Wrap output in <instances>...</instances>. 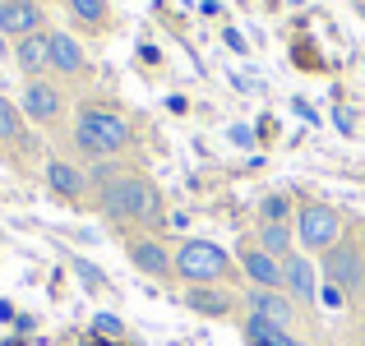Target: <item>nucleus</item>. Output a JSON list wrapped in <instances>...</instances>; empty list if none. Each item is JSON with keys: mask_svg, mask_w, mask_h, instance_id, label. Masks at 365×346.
<instances>
[{"mask_svg": "<svg viewBox=\"0 0 365 346\" xmlns=\"http://www.w3.org/2000/svg\"><path fill=\"white\" fill-rule=\"evenodd\" d=\"M241 332H245V346H282V337H287V328H277V323L259 319V314H250V310L241 319Z\"/></svg>", "mask_w": 365, "mask_h": 346, "instance_id": "6ab92c4d", "label": "nucleus"}, {"mask_svg": "<svg viewBox=\"0 0 365 346\" xmlns=\"http://www.w3.org/2000/svg\"><path fill=\"white\" fill-rule=\"evenodd\" d=\"M19 111H24V120H28V125L56 130V125L65 120V111H70V102H65L61 83H51V79H24V93H19Z\"/></svg>", "mask_w": 365, "mask_h": 346, "instance_id": "423d86ee", "label": "nucleus"}, {"mask_svg": "<svg viewBox=\"0 0 365 346\" xmlns=\"http://www.w3.org/2000/svg\"><path fill=\"white\" fill-rule=\"evenodd\" d=\"M361 346H365V319H361Z\"/></svg>", "mask_w": 365, "mask_h": 346, "instance_id": "a878e982", "label": "nucleus"}, {"mask_svg": "<svg viewBox=\"0 0 365 346\" xmlns=\"http://www.w3.org/2000/svg\"><path fill=\"white\" fill-rule=\"evenodd\" d=\"M185 305L204 319H232L236 310H245V300L232 286H185Z\"/></svg>", "mask_w": 365, "mask_h": 346, "instance_id": "ddd939ff", "label": "nucleus"}, {"mask_svg": "<svg viewBox=\"0 0 365 346\" xmlns=\"http://www.w3.org/2000/svg\"><path fill=\"white\" fill-rule=\"evenodd\" d=\"M232 277H241L236 254H227L213 240H180L176 245V282L185 286H227Z\"/></svg>", "mask_w": 365, "mask_h": 346, "instance_id": "7ed1b4c3", "label": "nucleus"}, {"mask_svg": "<svg viewBox=\"0 0 365 346\" xmlns=\"http://www.w3.org/2000/svg\"><path fill=\"white\" fill-rule=\"evenodd\" d=\"M259 222H296L292 199H287V194H268L264 204H259Z\"/></svg>", "mask_w": 365, "mask_h": 346, "instance_id": "aec40b11", "label": "nucleus"}, {"mask_svg": "<svg viewBox=\"0 0 365 346\" xmlns=\"http://www.w3.org/2000/svg\"><path fill=\"white\" fill-rule=\"evenodd\" d=\"M65 9L83 33H107L111 28V0H65Z\"/></svg>", "mask_w": 365, "mask_h": 346, "instance_id": "f3484780", "label": "nucleus"}, {"mask_svg": "<svg viewBox=\"0 0 365 346\" xmlns=\"http://www.w3.org/2000/svg\"><path fill=\"white\" fill-rule=\"evenodd\" d=\"M319 273L342 295H361L365 291V249L356 240H338L329 254H319Z\"/></svg>", "mask_w": 365, "mask_h": 346, "instance_id": "39448f33", "label": "nucleus"}, {"mask_svg": "<svg viewBox=\"0 0 365 346\" xmlns=\"http://www.w3.org/2000/svg\"><path fill=\"white\" fill-rule=\"evenodd\" d=\"M93 204L111 226L134 231V236L158 231V222L167 217V204H162V189L153 185V176H143L139 167H125V162H111V176L93 185Z\"/></svg>", "mask_w": 365, "mask_h": 346, "instance_id": "f257e3e1", "label": "nucleus"}, {"mask_svg": "<svg viewBox=\"0 0 365 346\" xmlns=\"http://www.w3.org/2000/svg\"><path fill=\"white\" fill-rule=\"evenodd\" d=\"M241 300H245V310H250V314H259V319L277 323V328H287V332H292V328H296V319H301V305H296L287 291H264V286H250Z\"/></svg>", "mask_w": 365, "mask_h": 346, "instance_id": "9b49d317", "label": "nucleus"}, {"mask_svg": "<svg viewBox=\"0 0 365 346\" xmlns=\"http://www.w3.org/2000/svg\"><path fill=\"white\" fill-rule=\"evenodd\" d=\"M255 245L268 249L273 258H287V254H296V226L292 222H259Z\"/></svg>", "mask_w": 365, "mask_h": 346, "instance_id": "a211bd4d", "label": "nucleus"}, {"mask_svg": "<svg viewBox=\"0 0 365 346\" xmlns=\"http://www.w3.org/2000/svg\"><path fill=\"white\" fill-rule=\"evenodd\" d=\"M46 33H33V37H19L14 42V65L24 79H46V65H51V37Z\"/></svg>", "mask_w": 365, "mask_h": 346, "instance_id": "2eb2a0df", "label": "nucleus"}, {"mask_svg": "<svg viewBox=\"0 0 365 346\" xmlns=\"http://www.w3.org/2000/svg\"><path fill=\"white\" fill-rule=\"evenodd\" d=\"M46 33V5H28V0H0V37L19 42V37Z\"/></svg>", "mask_w": 365, "mask_h": 346, "instance_id": "f8f14e48", "label": "nucleus"}, {"mask_svg": "<svg viewBox=\"0 0 365 346\" xmlns=\"http://www.w3.org/2000/svg\"><path fill=\"white\" fill-rule=\"evenodd\" d=\"M93 328H98L102 337H120V319H116V314H98V323H93Z\"/></svg>", "mask_w": 365, "mask_h": 346, "instance_id": "4be33fe9", "label": "nucleus"}, {"mask_svg": "<svg viewBox=\"0 0 365 346\" xmlns=\"http://www.w3.org/2000/svg\"><path fill=\"white\" fill-rule=\"evenodd\" d=\"M287 5H310V0H287Z\"/></svg>", "mask_w": 365, "mask_h": 346, "instance_id": "393cba45", "label": "nucleus"}, {"mask_svg": "<svg viewBox=\"0 0 365 346\" xmlns=\"http://www.w3.org/2000/svg\"><path fill=\"white\" fill-rule=\"evenodd\" d=\"M236 268L250 286H264V291H282V258H273L268 249H259L255 240H245L236 249Z\"/></svg>", "mask_w": 365, "mask_h": 346, "instance_id": "9d476101", "label": "nucleus"}, {"mask_svg": "<svg viewBox=\"0 0 365 346\" xmlns=\"http://www.w3.org/2000/svg\"><path fill=\"white\" fill-rule=\"evenodd\" d=\"M28 5H46V0H28Z\"/></svg>", "mask_w": 365, "mask_h": 346, "instance_id": "bb28decb", "label": "nucleus"}, {"mask_svg": "<svg viewBox=\"0 0 365 346\" xmlns=\"http://www.w3.org/2000/svg\"><path fill=\"white\" fill-rule=\"evenodd\" d=\"M125 258H130L134 273L153 277V282H167V277H176V249H171L162 236H153V231H139V236L125 240Z\"/></svg>", "mask_w": 365, "mask_h": 346, "instance_id": "0eeeda50", "label": "nucleus"}, {"mask_svg": "<svg viewBox=\"0 0 365 346\" xmlns=\"http://www.w3.org/2000/svg\"><path fill=\"white\" fill-rule=\"evenodd\" d=\"M282 346H310V342H301L296 332H287V337H282Z\"/></svg>", "mask_w": 365, "mask_h": 346, "instance_id": "5701e85b", "label": "nucleus"}, {"mask_svg": "<svg viewBox=\"0 0 365 346\" xmlns=\"http://www.w3.org/2000/svg\"><path fill=\"white\" fill-rule=\"evenodd\" d=\"M356 245H361V249H365V231H361V236H356Z\"/></svg>", "mask_w": 365, "mask_h": 346, "instance_id": "b1692460", "label": "nucleus"}, {"mask_svg": "<svg viewBox=\"0 0 365 346\" xmlns=\"http://www.w3.org/2000/svg\"><path fill=\"white\" fill-rule=\"evenodd\" d=\"M282 291L292 295L296 305H314L319 300V273L305 254H287L282 258Z\"/></svg>", "mask_w": 365, "mask_h": 346, "instance_id": "4468645a", "label": "nucleus"}, {"mask_svg": "<svg viewBox=\"0 0 365 346\" xmlns=\"http://www.w3.org/2000/svg\"><path fill=\"white\" fill-rule=\"evenodd\" d=\"M28 148V120L19 111L14 98H0V157L5 152H24Z\"/></svg>", "mask_w": 365, "mask_h": 346, "instance_id": "dca6fc26", "label": "nucleus"}, {"mask_svg": "<svg viewBox=\"0 0 365 346\" xmlns=\"http://www.w3.org/2000/svg\"><path fill=\"white\" fill-rule=\"evenodd\" d=\"M296 249L301 254H329L338 240H347V222H342V213L333 204H319V199H310V204L296 208Z\"/></svg>", "mask_w": 365, "mask_h": 346, "instance_id": "20e7f679", "label": "nucleus"}, {"mask_svg": "<svg viewBox=\"0 0 365 346\" xmlns=\"http://www.w3.org/2000/svg\"><path fill=\"white\" fill-rule=\"evenodd\" d=\"M42 176H46V189H51L61 204H88L93 199V176L79 167V162H70V157H61V152H51L46 157V167H42Z\"/></svg>", "mask_w": 365, "mask_h": 346, "instance_id": "6e6552de", "label": "nucleus"}, {"mask_svg": "<svg viewBox=\"0 0 365 346\" xmlns=\"http://www.w3.org/2000/svg\"><path fill=\"white\" fill-rule=\"evenodd\" d=\"M51 65H46V74H56V79H88V51H83V42L74 33H65V28H51Z\"/></svg>", "mask_w": 365, "mask_h": 346, "instance_id": "1a4fd4ad", "label": "nucleus"}, {"mask_svg": "<svg viewBox=\"0 0 365 346\" xmlns=\"http://www.w3.org/2000/svg\"><path fill=\"white\" fill-rule=\"evenodd\" d=\"M74 268H79V277H83V282H88V291H102V286H107V282H102V273H98V268H93V263H83V258H79V263H74Z\"/></svg>", "mask_w": 365, "mask_h": 346, "instance_id": "412c9836", "label": "nucleus"}, {"mask_svg": "<svg viewBox=\"0 0 365 346\" xmlns=\"http://www.w3.org/2000/svg\"><path fill=\"white\" fill-rule=\"evenodd\" d=\"M70 143L83 162H120L125 152L134 148V125L130 115L107 107V102H83L74 111V125H70Z\"/></svg>", "mask_w": 365, "mask_h": 346, "instance_id": "f03ea898", "label": "nucleus"}]
</instances>
